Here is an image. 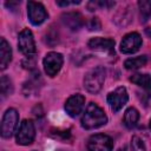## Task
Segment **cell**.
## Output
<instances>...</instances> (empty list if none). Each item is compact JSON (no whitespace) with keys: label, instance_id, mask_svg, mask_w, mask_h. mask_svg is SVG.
I'll list each match as a JSON object with an SVG mask.
<instances>
[{"label":"cell","instance_id":"9","mask_svg":"<svg viewBox=\"0 0 151 151\" xmlns=\"http://www.w3.org/2000/svg\"><path fill=\"white\" fill-rule=\"evenodd\" d=\"M18 46H19V50L25 55H27V57H31V55H33L35 53L37 48H35L34 38H33L32 32L28 28H25V29H22L19 33V37H18Z\"/></svg>","mask_w":151,"mask_h":151},{"label":"cell","instance_id":"15","mask_svg":"<svg viewBox=\"0 0 151 151\" xmlns=\"http://www.w3.org/2000/svg\"><path fill=\"white\" fill-rule=\"evenodd\" d=\"M130 81L138 85L139 87L144 88L145 91H151V76L144 73H136L130 77Z\"/></svg>","mask_w":151,"mask_h":151},{"label":"cell","instance_id":"7","mask_svg":"<svg viewBox=\"0 0 151 151\" xmlns=\"http://www.w3.org/2000/svg\"><path fill=\"white\" fill-rule=\"evenodd\" d=\"M27 15L32 25L38 26L41 25L47 19V12L42 4L35 1L27 2Z\"/></svg>","mask_w":151,"mask_h":151},{"label":"cell","instance_id":"11","mask_svg":"<svg viewBox=\"0 0 151 151\" xmlns=\"http://www.w3.org/2000/svg\"><path fill=\"white\" fill-rule=\"evenodd\" d=\"M84 104H85V97L84 96H81L79 93L73 94L66 100L65 111L70 117H77L83 111Z\"/></svg>","mask_w":151,"mask_h":151},{"label":"cell","instance_id":"1","mask_svg":"<svg viewBox=\"0 0 151 151\" xmlns=\"http://www.w3.org/2000/svg\"><path fill=\"white\" fill-rule=\"evenodd\" d=\"M107 123V117L103 109L96 103H90L81 117V126L86 130L98 129Z\"/></svg>","mask_w":151,"mask_h":151},{"label":"cell","instance_id":"3","mask_svg":"<svg viewBox=\"0 0 151 151\" xmlns=\"http://www.w3.org/2000/svg\"><path fill=\"white\" fill-rule=\"evenodd\" d=\"M19 122V114L15 109H8L4 113L1 120V136L4 138H9L15 131Z\"/></svg>","mask_w":151,"mask_h":151},{"label":"cell","instance_id":"5","mask_svg":"<svg viewBox=\"0 0 151 151\" xmlns=\"http://www.w3.org/2000/svg\"><path fill=\"white\" fill-rule=\"evenodd\" d=\"M63 63H64V58L60 53L48 52L42 60V65H44V70H45L46 74L50 77L57 76V73L60 71V68L63 66Z\"/></svg>","mask_w":151,"mask_h":151},{"label":"cell","instance_id":"16","mask_svg":"<svg viewBox=\"0 0 151 151\" xmlns=\"http://www.w3.org/2000/svg\"><path fill=\"white\" fill-rule=\"evenodd\" d=\"M133 17V13L130 11V7L126 8H122L120 11H118L113 18V21L118 25V26H126L131 22Z\"/></svg>","mask_w":151,"mask_h":151},{"label":"cell","instance_id":"12","mask_svg":"<svg viewBox=\"0 0 151 151\" xmlns=\"http://www.w3.org/2000/svg\"><path fill=\"white\" fill-rule=\"evenodd\" d=\"M87 46L97 52H104V53H113L114 50V40L110 38H92L88 40Z\"/></svg>","mask_w":151,"mask_h":151},{"label":"cell","instance_id":"8","mask_svg":"<svg viewBox=\"0 0 151 151\" xmlns=\"http://www.w3.org/2000/svg\"><path fill=\"white\" fill-rule=\"evenodd\" d=\"M127 99H129V94L124 86L117 87L114 91L107 94V103L113 112H118L119 110H122L123 106L127 103Z\"/></svg>","mask_w":151,"mask_h":151},{"label":"cell","instance_id":"10","mask_svg":"<svg viewBox=\"0 0 151 151\" xmlns=\"http://www.w3.org/2000/svg\"><path fill=\"white\" fill-rule=\"evenodd\" d=\"M142 46V38L137 32L127 33L123 37L120 42V52L124 54H131L139 50Z\"/></svg>","mask_w":151,"mask_h":151},{"label":"cell","instance_id":"19","mask_svg":"<svg viewBox=\"0 0 151 151\" xmlns=\"http://www.w3.org/2000/svg\"><path fill=\"white\" fill-rule=\"evenodd\" d=\"M138 8L140 13V21L145 22L151 17V1L149 0H139L138 1Z\"/></svg>","mask_w":151,"mask_h":151},{"label":"cell","instance_id":"6","mask_svg":"<svg viewBox=\"0 0 151 151\" xmlns=\"http://www.w3.org/2000/svg\"><path fill=\"white\" fill-rule=\"evenodd\" d=\"M113 147V142L110 136L97 133L88 138L87 150L88 151H111Z\"/></svg>","mask_w":151,"mask_h":151},{"label":"cell","instance_id":"14","mask_svg":"<svg viewBox=\"0 0 151 151\" xmlns=\"http://www.w3.org/2000/svg\"><path fill=\"white\" fill-rule=\"evenodd\" d=\"M12 60V50L5 38L0 39V68L5 70Z\"/></svg>","mask_w":151,"mask_h":151},{"label":"cell","instance_id":"23","mask_svg":"<svg viewBox=\"0 0 151 151\" xmlns=\"http://www.w3.org/2000/svg\"><path fill=\"white\" fill-rule=\"evenodd\" d=\"M145 34H146L149 38H151V27H146V28H145Z\"/></svg>","mask_w":151,"mask_h":151},{"label":"cell","instance_id":"20","mask_svg":"<svg viewBox=\"0 0 151 151\" xmlns=\"http://www.w3.org/2000/svg\"><path fill=\"white\" fill-rule=\"evenodd\" d=\"M0 88H1V94L4 97L8 96L9 93L13 92V85L11 79L7 76H2L1 77V81H0Z\"/></svg>","mask_w":151,"mask_h":151},{"label":"cell","instance_id":"13","mask_svg":"<svg viewBox=\"0 0 151 151\" xmlns=\"http://www.w3.org/2000/svg\"><path fill=\"white\" fill-rule=\"evenodd\" d=\"M61 22L68 29H71V31H78V29H80L84 26L85 19L78 12H67V13H64L61 15Z\"/></svg>","mask_w":151,"mask_h":151},{"label":"cell","instance_id":"2","mask_svg":"<svg viewBox=\"0 0 151 151\" xmlns=\"http://www.w3.org/2000/svg\"><path fill=\"white\" fill-rule=\"evenodd\" d=\"M105 74V68L101 66H97L90 70L84 77V87L86 91L90 93H98L104 85Z\"/></svg>","mask_w":151,"mask_h":151},{"label":"cell","instance_id":"22","mask_svg":"<svg viewBox=\"0 0 151 151\" xmlns=\"http://www.w3.org/2000/svg\"><path fill=\"white\" fill-rule=\"evenodd\" d=\"M100 27H101V25H100L99 19L98 18H91V20L88 22V28L91 31H98V29H100Z\"/></svg>","mask_w":151,"mask_h":151},{"label":"cell","instance_id":"21","mask_svg":"<svg viewBox=\"0 0 151 151\" xmlns=\"http://www.w3.org/2000/svg\"><path fill=\"white\" fill-rule=\"evenodd\" d=\"M131 150L132 151H146L144 142L138 136H133L131 139Z\"/></svg>","mask_w":151,"mask_h":151},{"label":"cell","instance_id":"4","mask_svg":"<svg viewBox=\"0 0 151 151\" xmlns=\"http://www.w3.org/2000/svg\"><path fill=\"white\" fill-rule=\"evenodd\" d=\"M34 137H35L34 124L28 119H24L17 131V136H15L17 143L19 145H29L34 140Z\"/></svg>","mask_w":151,"mask_h":151},{"label":"cell","instance_id":"25","mask_svg":"<svg viewBox=\"0 0 151 151\" xmlns=\"http://www.w3.org/2000/svg\"><path fill=\"white\" fill-rule=\"evenodd\" d=\"M150 129H151V119H150Z\"/></svg>","mask_w":151,"mask_h":151},{"label":"cell","instance_id":"18","mask_svg":"<svg viewBox=\"0 0 151 151\" xmlns=\"http://www.w3.org/2000/svg\"><path fill=\"white\" fill-rule=\"evenodd\" d=\"M147 59L145 55H139V57H134V58H129L124 61V66L126 70H137L143 66H145Z\"/></svg>","mask_w":151,"mask_h":151},{"label":"cell","instance_id":"24","mask_svg":"<svg viewBox=\"0 0 151 151\" xmlns=\"http://www.w3.org/2000/svg\"><path fill=\"white\" fill-rule=\"evenodd\" d=\"M118 151H126V150H125V147H120V149H118Z\"/></svg>","mask_w":151,"mask_h":151},{"label":"cell","instance_id":"17","mask_svg":"<svg viewBox=\"0 0 151 151\" xmlns=\"http://www.w3.org/2000/svg\"><path fill=\"white\" fill-rule=\"evenodd\" d=\"M138 120H139V112H138V110L134 109V107H129L125 111L124 118H123V122H124L125 126L129 127V129H132V127H134L137 125Z\"/></svg>","mask_w":151,"mask_h":151}]
</instances>
